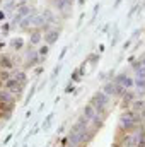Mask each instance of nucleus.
Instances as JSON below:
<instances>
[{
    "mask_svg": "<svg viewBox=\"0 0 145 147\" xmlns=\"http://www.w3.org/2000/svg\"><path fill=\"white\" fill-rule=\"evenodd\" d=\"M108 103H109V98L104 92H96L94 98H92V106L96 108V111H103Z\"/></svg>",
    "mask_w": 145,
    "mask_h": 147,
    "instance_id": "obj_1",
    "label": "nucleus"
},
{
    "mask_svg": "<svg viewBox=\"0 0 145 147\" xmlns=\"http://www.w3.org/2000/svg\"><path fill=\"white\" fill-rule=\"evenodd\" d=\"M135 123H137V116H135L133 113H123V116H121V125H123L125 128H132Z\"/></svg>",
    "mask_w": 145,
    "mask_h": 147,
    "instance_id": "obj_2",
    "label": "nucleus"
},
{
    "mask_svg": "<svg viewBox=\"0 0 145 147\" xmlns=\"http://www.w3.org/2000/svg\"><path fill=\"white\" fill-rule=\"evenodd\" d=\"M116 86L119 89H130V87H133V80L130 77H126V75H119L116 79Z\"/></svg>",
    "mask_w": 145,
    "mask_h": 147,
    "instance_id": "obj_3",
    "label": "nucleus"
},
{
    "mask_svg": "<svg viewBox=\"0 0 145 147\" xmlns=\"http://www.w3.org/2000/svg\"><path fill=\"white\" fill-rule=\"evenodd\" d=\"M7 91L12 92V94H19L22 89H21V84H19L15 79H9V80H7Z\"/></svg>",
    "mask_w": 145,
    "mask_h": 147,
    "instance_id": "obj_4",
    "label": "nucleus"
},
{
    "mask_svg": "<svg viewBox=\"0 0 145 147\" xmlns=\"http://www.w3.org/2000/svg\"><path fill=\"white\" fill-rule=\"evenodd\" d=\"M103 92H104V94H108V96H113V94H119V92H121V89H119L116 84H106Z\"/></svg>",
    "mask_w": 145,
    "mask_h": 147,
    "instance_id": "obj_5",
    "label": "nucleus"
},
{
    "mask_svg": "<svg viewBox=\"0 0 145 147\" xmlns=\"http://www.w3.org/2000/svg\"><path fill=\"white\" fill-rule=\"evenodd\" d=\"M0 103L12 105V103H14V96H12V92H9V91H0Z\"/></svg>",
    "mask_w": 145,
    "mask_h": 147,
    "instance_id": "obj_6",
    "label": "nucleus"
},
{
    "mask_svg": "<svg viewBox=\"0 0 145 147\" xmlns=\"http://www.w3.org/2000/svg\"><path fill=\"white\" fill-rule=\"evenodd\" d=\"M96 108L92 106V105H87L85 108H84V115H85V120H92V118H96Z\"/></svg>",
    "mask_w": 145,
    "mask_h": 147,
    "instance_id": "obj_7",
    "label": "nucleus"
},
{
    "mask_svg": "<svg viewBox=\"0 0 145 147\" xmlns=\"http://www.w3.org/2000/svg\"><path fill=\"white\" fill-rule=\"evenodd\" d=\"M58 36H60V33H58V31H48V33H46V36H44V39H46V43H48V45H53V43L58 39Z\"/></svg>",
    "mask_w": 145,
    "mask_h": 147,
    "instance_id": "obj_8",
    "label": "nucleus"
},
{
    "mask_svg": "<svg viewBox=\"0 0 145 147\" xmlns=\"http://www.w3.org/2000/svg\"><path fill=\"white\" fill-rule=\"evenodd\" d=\"M31 24H34V26H46V19L43 17V16H36V17H31Z\"/></svg>",
    "mask_w": 145,
    "mask_h": 147,
    "instance_id": "obj_9",
    "label": "nucleus"
},
{
    "mask_svg": "<svg viewBox=\"0 0 145 147\" xmlns=\"http://www.w3.org/2000/svg\"><path fill=\"white\" fill-rule=\"evenodd\" d=\"M10 45H12L14 50H21V48L24 46V39H22V38H14V39L10 41Z\"/></svg>",
    "mask_w": 145,
    "mask_h": 147,
    "instance_id": "obj_10",
    "label": "nucleus"
},
{
    "mask_svg": "<svg viewBox=\"0 0 145 147\" xmlns=\"http://www.w3.org/2000/svg\"><path fill=\"white\" fill-rule=\"evenodd\" d=\"M0 65H2V67H5V69H10L14 63L10 62V58H9V57H2V58H0Z\"/></svg>",
    "mask_w": 145,
    "mask_h": 147,
    "instance_id": "obj_11",
    "label": "nucleus"
},
{
    "mask_svg": "<svg viewBox=\"0 0 145 147\" xmlns=\"http://www.w3.org/2000/svg\"><path fill=\"white\" fill-rule=\"evenodd\" d=\"M135 69H137V79H144L145 80V67L135 63Z\"/></svg>",
    "mask_w": 145,
    "mask_h": 147,
    "instance_id": "obj_12",
    "label": "nucleus"
},
{
    "mask_svg": "<svg viewBox=\"0 0 145 147\" xmlns=\"http://www.w3.org/2000/svg\"><path fill=\"white\" fill-rule=\"evenodd\" d=\"M14 79H15L19 84H22V82H26V74L24 72H15L14 74Z\"/></svg>",
    "mask_w": 145,
    "mask_h": 147,
    "instance_id": "obj_13",
    "label": "nucleus"
},
{
    "mask_svg": "<svg viewBox=\"0 0 145 147\" xmlns=\"http://www.w3.org/2000/svg\"><path fill=\"white\" fill-rule=\"evenodd\" d=\"M28 14H31V9H29L28 5H22V7L19 9V14H17V16L22 17V16H28Z\"/></svg>",
    "mask_w": 145,
    "mask_h": 147,
    "instance_id": "obj_14",
    "label": "nucleus"
},
{
    "mask_svg": "<svg viewBox=\"0 0 145 147\" xmlns=\"http://www.w3.org/2000/svg\"><path fill=\"white\" fill-rule=\"evenodd\" d=\"M41 16H43V17H44V19H46L48 22H53V21H55V17H53V14H51L50 10H44V12H43Z\"/></svg>",
    "mask_w": 145,
    "mask_h": 147,
    "instance_id": "obj_15",
    "label": "nucleus"
},
{
    "mask_svg": "<svg viewBox=\"0 0 145 147\" xmlns=\"http://www.w3.org/2000/svg\"><path fill=\"white\" fill-rule=\"evenodd\" d=\"M39 41H41V33H33L31 34V43L33 45H38Z\"/></svg>",
    "mask_w": 145,
    "mask_h": 147,
    "instance_id": "obj_16",
    "label": "nucleus"
},
{
    "mask_svg": "<svg viewBox=\"0 0 145 147\" xmlns=\"http://www.w3.org/2000/svg\"><path fill=\"white\" fill-rule=\"evenodd\" d=\"M137 87H138L142 92L145 91V80H144V79H137Z\"/></svg>",
    "mask_w": 145,
    "mask_h": 147,
    "instance_id": "obj_17",
    "label": "nucleus"
},
{
    "mask_svg": "<svg viewBox=\"0 0 145 147\" xmlns=\"http://www.w3.org/2000/svg\"><path fill=\"white\" fill-rule=\"evenodd\" d=\"M21 26H22V28H28V26H31V17H26L24 21H21Z\"/></svg>",
    "mask_w": 145,
    "mask_h": 147,
    "instance_id": "obj_18",
    "label": "nucleus"
},
{
    "mask_svg": "<svg viewBox=\"0 0 145 147\" xmlns=\"http://www.w3.org/2000/svg\"><path fill=\"white\" fill-rule=\"evenodd\" d=\"M51 118H53V113H51V115H48V118H46V120H44V123H43V128H46V127L50 125V121H51Z\"/></svg>",
    "mask_w": 145,
    "mask_h": 147,
    "instance_id": "obj_19",
    "label": "nucleus"
},
{
    "mask_svg": "<svg viewBox=\"0 0 145 147\" xmlns=\"http://www.w3.org/2000/svg\"><path fill=\"white\" fill-rule=\"evenodd\" d=\"M67 3H68V0H60V2L56 3V7H58V9H65Z\"/></svg>",
    "mask_w": 145,
    "mask_h": 147,
    "instance_id": "obj_20",
    "label": "nucleus"
},
{
    "mask_svg": "<svg viewBox=\"0 0 145 147\" xmlns=\"http://www.w3.org/2000/svg\"><path fill=\"white\" fill-rule=\"evenodd\" d=\"M46 53H48V46H43V48L39 50V55H43V57H44Z\"/></svg>",
    "mask_w": 145,
    "mask_h": 147,
    "instance_id": "obj_21",
    "label": "nucleus"
},
{
    "mask_svg": "<svg viewBox=\"0 0 145 147\" xmlns=\"http://www.w3.org/2000/svg\"><path fill=\"white\" fill-rule=\"evenodd\" d=\"M3 19H5V14H3V12H2V10H0V22H2V21H3Z\"/></svg>",
    "mask_w": 145,
    "mask_h": 147,
    "instance_id": "obj_22",
    "label": "nucleus"
},
{
    "mask_svg": "<svg viewBox=\"0 0 145 147\" xmlns=\"http://www.w3.org/2000/svg\"><path fill=\"white\" fill-rule=\"evenodd\" d=\"M142 67H145V60H144V63H142Z\"/></svg>",
    "mask_w": 145,
    "mask_h": 147,
    "instance_id": "obj_23",
    "label": "nucleus"
},
{
    "mask_svg": "<svg viewBox=\"0 0 145 147\" xmlns=\"http://www.w3.org/2000/svg\"><path fill=\"white\" fill-rule=\"evenodd\" d=\"M2 46H3V43H0V48H2Z\"/></svg>",
    "mask_w": 145,
    "mask_h": 147,
    "instance_id": "obj_24",
    "label": "nucleus"
}]
</instances>
